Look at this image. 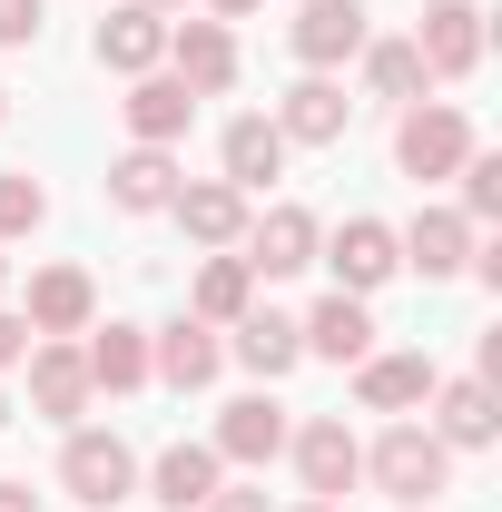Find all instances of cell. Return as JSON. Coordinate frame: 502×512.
Listing matches in <instances>:
<instances>
[{
	"mask_svg": "<svg viewBox=\"0 0 502 512\" xmlns=\"http://www.w3.org/2000/svg\"><path fill=\"white\" fill-rule=\"evenodd\" d=\"M424 424H434L453 453H483V444L502 434V394H493L483 375H443L434 394H424Z\"/></svg>",
	"mask_w": 502,
	"mask_h": 512,
	"instance_id": "d6986e66",
	"label": "cell"
},
{
	"mask_svg": "<svg viewBox=\"0 0 502 512\" xmlns=\"http://www.w3.org/2000/svg\"><path fill=\"white\" fill-rule=\"evenodd\" d=\"M404 40H414V60H424L434 89H443V79H473L483 50H493V30H483V10H473V0H424V20H414Z\"/></svg>",
	"mask_w": 502,
	"mask_h": 512,
	"instance_id": "52a82bcc",
	"label": "cell"
},
{
	"mask_svg": "<svg viewBox=\"0 0 502 512\" xmlns=\"http://www.w3.org/2000/svg\"><path fill=\"white\" fill-rule=\"evenodd\" d=\"M20 355H30V325H20V306H0V384L20 375Z\"/></svg>",
	"mask_w": 502,
	"mask_h": 512,
	"instance_id": "1f68e13d",
	"label": "cell"
},
{
	"mask_svg": "<svg viewBox=\"0 0 502 512\" xmlns=\"http://www.w3.org/2000/svg\"><path fill=\"white\" fill-rule=\"evenodd\" d=\"M20 375H30V414H50V424H89V365H79V335H30V355H20Z\"/></svg>",
	"mask_w": 502,
	"mask_h": 512,
	"instance_id": "8fae6325",
	"label": "cell"
},
{
	"mask_svg": "<svg viewBox=\"0 0 502 512\" xmlns=\"http://www.w3.org/2000/svg\"><path fill=\"white\" fill-rule=\"evenodd\" d=\"M365 483H375L394 512H424L434 493H453V444H443L434 424H414V414H394L375 444H365Z\"/></svg>",
	"mask_w": 502,
	"mask_h": 512,
	"instance_id": "6da1fadb",
	"label": "cell"
},
{
	"mask_svg": "<svg viewBox=\"0 0 502 512\" xmlns=\"http://www.w3.org/2000/svg\"><path fill=\"white\" fill-rule=\"evenodd\" d=\"M453 178H463V197H453V207H463L473 227H502V158H493V148H473Z\"/></svg>",
	"mask_w": 502,
	"mask_h": 512,
	"instance_id": "f546056e",
	"label": "cell"
},
{
	"mask_svg": "<svg viewBox=\"0 0 502 512\" xmlns=\"http://www.w3.org/2000/svg\"><path fill=\"white\" fill-rule=\"evenodd\" d=\"M296 512H345V503H296Z\"/></svg>",
	"mask_w": 502,
	"mask_h": 512,
	"instance_id": "74e56055",
	"label": "cell"
},
{
	"mask_svg": "<svg viewBox=\"0 0 502 512\" xmlns=\"http://www.w3.org/2000/svg\"><path fill=\"white\" fill-rule=\"evenodd\" d=\"M424 512H434V503H424Z\"/></svg>",
	"mask_w": 502,
	"mask_h": 512,
	"instance_id": "60d3db41",
	"label": "cell"
},
{
	"mask_svg": "<svg viewBox=\"0 0 502 512\" xmlns=\"http://www.w3.org/2000/svg\"><path fill=\"white\" fill-rule=\"evenodd\" d=\"M286 404H276V384H256V394H237V404H217V463H237V473H266L276 453H286Z\"/></svg>",
	"mask_w": 502,
	"mask_h": 512,
	"instance_id": "7c38bea8",
	"label": "cell"
},
{
	"mask_svg": "<svg viewBox=\"0 0 502 512\" xmlns=\"http://www.w3.org/2000/svg\"><path fill=\"white\" fill-rule=\"evenodd\" d=\"M227 375V345H217V325H148V384H168V394H207V384Z\"/></svg>",
	"mask_w": 502,
	"mask_h": 512,
	"instance_id": "5bb4252c",
	"label": "cell"
},
{
	"mask_svg": "<svg viewBox=\"0 0 502 512\" xmlns=\"http://www.w3.org/2000/svg\"><path fill=\"white\" fill-rule=\"evenodd\" d=\"M286 463H296L306 503H345V493L365 483V434H355L345 414H306V424L286 434Z\"/></svg>",
	"mask_w": 502,
	"mask_h": 512,
	"instance_id": "277c9868",
	"label": "cell"
},
{
	"mask_svg": "<svg viewBox=\"0 0 502 512\" xmlns=\"http://www.w3.org/2000/svg\"><path fill=\"white\" fill-rule=\"evenodd\" d=\"M197 10H207V20H256L266 0H197Z\"/></svg>",
	"mask_w": 502,
	"mask_h": 512,
	"instance_id": "836d02e7",
	"label": "cell"
},
{
	"mask_svg": "<svg viewBox=\"0 0 502 512\" xmlns=\"http://www.w3.org/2000/svg\"><path fill=\"white\" fill-rule=\"evenodd\" d=\"M296 335H306V355H325V365H365L375 355V296H315V316H296Z\"/></svg>",
	"mask_w": 502,
	"mask_h": 512,
	"instance_id": "7402d4cb",
	"label": "cell"
},
{
	"mask_svg": "<svg viewBox=\"0 0 502 512\" xmlns=\"http://www.w3.org/2000/svg\"><path fill=\"white\" fill-rule=\"evenodd\" d=\"M0 128H10V89H0Z\"/></svg>",
	"mask_w": 502,
	"mask_h": 512,
	"instance_id": "ab89813d",
	"label": "cell"
},
{
	"mask_svg": "<svg viewBox=\"0 0 502 512\" xmlns=\"http://www.w3.org/2000/svg\"><path fill=\"white\" fill-rule=\"evenodd\" d=\"M286 158H296V148L276 138V119H256V109L227 119V138H217V178H227L237 197H266L276 178H286Z\"/></svg>",
	"mask_w": 502,
	"mask_h": 512,
	"instance_id": "44dd1931",
	"label": "cell"
},
{
	"mask_svg": "<svg viewBox=\"0 0 502 512\" xmlns=\"http://www.w3.org/2000/svg\"><path fill=\"white\" fill-rule=\"evenodd\" d=\"M434 384H443V365L424 355V345H375V355L355 365V404L394 424V414H424V394H434Z\"/></svg>",
	"mask_w": 502,
	"mask_h": 512,
	"instance_id": "4fadbf2b",
	"label": "cell"
},
{
	"mask_svg": "<svg viewBox=\"0 0 502 512\" xmlns=\"http://www.w3.org/2000/svg\"><path fill=\"white\" fill-rule=\"evenodd\" d=\"M40 227H50V188L30 168H0V247L10 237H40Z\"/></svg>",
	"mask_w": 502,
	"mask_h": 512,
	"instance_id": "f1b7e54d",
	"label": "cell"
},
{
	"mask_svg": "<svg viewBox=\"0 0 502 512\" xmlns=\"http://www.w3.org/2000/svg\"><path fill=\"white\" fill-rule=\"evenodd\" d=\"M89 60L109 69V79H148V69L168 60V20H158V10H138V0H119V10L89 30Z\"/></svg>",
	"mask_w": 502,
	"mask_h": 512,
	"instance_id": "ffe728a7",
	"label": "cell"
},
{
	"mask_svg": "<svg viewBox=\"0 0 502 512\" xmlns=\"http://www.w3.org/2000/svg\"><path fill=\"white\" fill-rule=\"evenodd\" d=\"M158 69H168L188 99H227V89H237V30L207 20V10H197V20H168V60Z\"/></svg>",
	"mask_w": 502,
	"mask_h": 512,
	"instance_id": "9c48e42d",
	"label": "cell"
},
{
	"mask_svg": "<svg viewBox=\"0 0 502 512\" xmlns=\"http://www.w3.org/2000/svg\"><path fill=\"white\" fill-rule=\"evenodd\" d=\"M315 247H325V217L315 207H296V197H276V207H256L247 237H237V256H247L256 286H276V276H306Z\"/></svg>",
	"mask_w": 502,
	"mask_h": 512,
	"instance_id": "5b68a950",
	"label": "cell"
},
{
	"mask_svg": "<svg viewBox=\"0 0 502 512\" xmlns=\"http://www.w3.org/2000/svg\"><path fill=\"white\" fill-rule=\"evenodd\" d=\"M473 148H483V138H473V109H463V99H414V109H394V168H404L414 188H443Z\"/></svg>",
	"mask_w": 502,
	"mask_h": 512,
	"instance_id": "7a4b0ae2",
	"label": "cell"
},
{
	"mask_svg": "<svg viewBox=\"0 0 502 512\" xmlns=\"http://www.w3.org/2000/svg\"><path fill=\"white\" fill-rule=\"evenodd\" d=\"M60 493H69L79 512H119L128 493H138V444L109 434V424H69V444H60Z\"/></svg>",
	"mask_w": 502,
	"mask_h": 512,
	"instance_id": "3957f363",
	"label": "cell"
},
{
	"mask_svg": "<svg viewBox=\"0 0 502 512\" xmlns=\"http://www.w3.org/2000/svg\"><path fill=\"white\" fill-rule=\"evenodd\" d=\"M0 296H10V256H0Z\"/></svg>",
	"mask_w": 502,
	"mask_h": 512,
	"instance_id": "f35d334b",
	"label": "cell"
},
{
	"mask_svg": "<svg viewBox=\"0 0 502 512\" xmlns=\"http://www.w3.org/2000/svg\"><path fill=\"white\" fill-rule=\"evenodd\" d=\"M197 512H266V483H217Z\"/></svg>",
	"mask_w": 502,
	"mask_h": 512,
	"instance_id": "d6a6232c",
	"label": "cell"
},
{
	"mask_svg": "<svg viewBox=\"0 0 502 512\" xmlns=\"http://www.w3.org/2000/svg\"><path fill=\"white\" fill-rule=\"evenodd\" d=\"M0 512H40V493H30V483H10V473H0Z\"/></svg>",
	"mask_w": 502,
	"mask_h": 512,
	"instance_id": "e575fe53",
	"label": "cell"
},
{
	"mask_svg": "<svg viewBox=\"0 0 502 512\" xmlns=\"http://www.w3.org/2000/svg\"><path fill=\"white\" fill-rule=\"evenodd\" d=\"M138 10H158V20H178V10H188V0H138Z\"/></svg>",
	"mask_w": 502,
	"mask_h": 512,
	"instance_id": "d590c367",
	"label": "cell"
},
{
	"mask_svg": "<svg viewBox=\"0 0 502 512\" xmlns=\"http://www.w3.org/2000/svg\"><path fill=\"white\" fill-rule=\"evenodd\" d=\"M50 30V0H0V50H40Z\"/></svg>",
	"mask_w": 502,
	"mask_h": 512,
	"instance_id": "4dcf8cb0",
	"label": "cell"
},
{
	"mask_svg": "<svg viewBox=\"0 0 502 512\" xmlns=\"http://www.w3.org/2000/svg\"><path fill=\"white\" fill-rule=\"evenodd\" d=\"M227 483V463H217V444H168L158 463H138V493L158 512H197L207 493Z\"/></svg>",
	"mask_w": 502,
	"mask_h": 512,
	"instance_id": "603a6c76",
	"label": "cell"
},
{
	"mask_svg": "<svg viewBox=\"0 0 502 512\" xmlns=\"http://www.w3.org/2000/svg\"><path fill=\"white\" fill-rule=\"evenodd\" d=\"M365 40H375L365 0H296V20H286V50H296V69H325V79H345Z\"/></svg>",
	"mask_w": 502,
	"mask_h": 512,
	"instance_id": "8992f818",
	"label": "cell"
},
{
	"mask_svg": "<svg viewBox=\"0 0 502 512\" xmlns=\"http://www.w3.org/2000/svg\"><path fill=\"white\" fill-rule=\"evenodd\" d=\"M178 148H119L109 158V207L119 217H168V197H178Z\"/></svg>",
	"mask_w": 502,
	"mask_h": 512,
	"instance_id": "d4e9b609",
	"label": "cell"
},
{
	"mask_svg": "<svg viewBox=\"0 0 502 512\" xmlns=\"http://www.w3.org/2000/svg\"><path fill=\"white\" fill-rule=\"evenodd\" d=\"M0 434H10V384H0Z\"/></svg>",
	"mask_w": 502,
	"mask_h": 512,
	"instance_id": "8d00e7d4",
	"label": "cell"
},
{
	"mask_svg": "<svg viewBox=\"0 0 502 512\" xmlns=\"http://www.w3.org/2000/svg\"><path fill=\"white\" fill-rule=\"evenodd\" d=\"M119 119H128V148H178V138H188V119H197V99L168 79V69H148V79H128Z\"/></svg>",
	"mask_w": 502,
	"mask_h": 512,
	"instance_id": "cb8c5ba5",
	"label": "cell"
},
{
	"mask_svg": "<svg viewBox=\"0 0 502 512\" xmlns=\"http://www.w3.org/2000/svg\"><path fill=\"white\" fill-rule=\"evenodd\" d=\"M79 365H89V394H138L148 384V325H128V316L89 325L79 335Z\"/></svg>",
	"mask_w": 502,
	"mask_h": 512,
	"instance_id": "484cf974",
	"label": "cell"
},
{
	"mask_svg": "<svg viewBox=\"0 0 502 512\" xmlns=\"http://www.w3.org/2000/svg\"><path fill=\"white\" fill-rule=\"evenodd\" d=\"M168 217L188 227V247H207V256H237V237H247V217H256V197H237L227 178H178Z\"/></svg>",
	"mask_w": 502,
	"mask_h": 512,
	"instance_id": "2e32d148",
	"label": "cell"
},
{
	"mask_svg": "<svg viewBox=\"0 0 502 512\" xmlns=\"http://www.w3.org/2000/svg\"><path fill=\"white\" fill-rule=\"evenodd\" d=\"M315 266H335V296H375V286L404 276V247H394L384 217H345V227H325Z\"/></svg>",
	"mask_w": 502,
	"mask_h": 512,
	"instance_id": "30bf717a",
	"label": "cell"
},
{
	"mask_svg": "<svg viewBox=\"0 0 502 512\" xmlns=\"http://www.w3.org/2000/svg\"><path fill=\"white\" fill-rule=\"evenodd\" d=\"M355 79H365V99H384V109L434 99V79H424V60H414V40H404V30H375V40L355 50Z\"/></svg>",
	"mask_w": 502,
	"mask_h": 512,
	"instance_id": "4316f807",
	"label": "cell"
},
{
	"mask_svg": "<svg viewBox=\"0 0 502 512\" xmlns=\"http://www.w3.org/2000/svg\"><path fill=\"white\" fill-rule=\"evenodd\" d=\"M20 325H30V335H89V325H99V276H89V266H30Z\"/></svg>",
	"mask_w": 502,
	"mask_h": 512,
	"instance_id": "9a60e30c",
	"label": "cell"
},
{
	"mask_svg": "<svg viewBox=\"0 0 502 512\" xmlns=\"http://www.w3.org/2000/svg\"><path fill=\"white\" fill-rule=\"evenodd\" d=\"M247 306H256V276H247V256H197V276H188V316L227 335V325L247 316Z\"/></svg>",
	"mask_w": 502,
	"mask_h": 512,
	"instance_id": "83f0119b",
	"label": "cell"
},
{
	"mask_svg": "<svg viewBox=\"0 0 502 512\" xmlns=\"http://www.w3.org/2000/svg\"><path fill=\"white\" fill-rule=\"evenodd\" d=\"M355 128V99H345V79H325V69H306L286 99H276V138L286 148H335Z\"/></svg>",
	"mask_w": 502,
	"mask_h": 512,
	"instance_id": "e0dca14e",
	"label": "cell"
},
{
	"mask_svg": "<svg viewBox=\"0 0 502 512\" xmlns=\"http://www.w3.org/2000/svg\"><path fill=\"white\" fill-rule=\"evenodd\" d=\"M217 345H227V365H247L256 384H286L296 365H306V335H296V316H276V306H247Z\"/></svg>",
	"mask_w": 502,
	"mask_h": 512,
	"instance_id": "ac0fdd59",
	"label": "cell"
},
{
	"mask_svg": "<svg viewBox=\"0 0 502 512\" xmlns=\"http://www.w3.org/2000/svg\"><path fill=\"white\" fill-rule=\"evenodd\" d=\"M394 247H404V266L424 276V286H453L463 266H473V247H483V227L463 217V207H443V197H424L404 227H394Z\"/></svg>",
	"mask_w": 502,
	"mask_h": 512,
	"instance_id": "ba28073f",
	"label": "cell"
}]
</instances>
